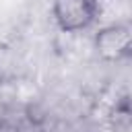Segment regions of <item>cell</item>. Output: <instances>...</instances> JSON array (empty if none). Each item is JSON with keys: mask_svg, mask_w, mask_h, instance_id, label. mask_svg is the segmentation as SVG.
I'll return each mask as SVG.
<instances>
[{"mask_svg": "<svg viewBox=\"0 0 132 132\" xmlns=\"http://www.w3.org/2000/svg\"><path fill=\"white\" fill-rule=\"evenodd\" d=\"M97 0H52V16L56 25L66 33L91 27L97 19Z\"/></svg>", "mask_w": 132, "mask_h": 132, "instance_id": "1", "label": "cell"}, {"mask_svg": "<svg viewBox=\"0 0 132 132\" xmlns=\"http://www.w3.org/2000/svg\"><path fill=\"white\" fill-rule=\"evenodd\" d=\"M95 52L101 60L113 62L132 52V29L126 25H107L95 35Z\"/></svg>", "mask_w": 132, "mask_h": 132, "instance_id": "2", "label": "cell"}, {"mask_svg": "<svg viewBox=\"0 0 132 132\" xmlns=\"http://www.w3.org/2000/svg\"><path fill=\"white\" fill-rule=\"evenodd\" d=\"M109 126L116 132H128L132 130V101L122 99L113 105L109 111Z\"/></svg>", "mask_w": 132, "mask_h": 132, "instance_id": "3", "label": "cell"}]
</instances>
